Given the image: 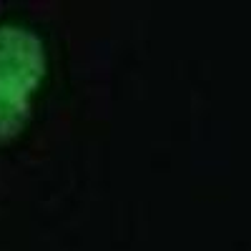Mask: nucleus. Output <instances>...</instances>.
<instances>
[{
  "label": "nucleus",
  "mask_w": 251,
  "mask_h": 251,
  "mask_svg": "<svg viewBox=\"0 0 251 251\" xmlns=\"http://www.w3.org/2000/svg\"><path fill=\"white\" fill-rule=\"evenodd\" d=\"M46 75V48L25 28H0V78L33 93Z\"/></svg>",
  "instance_id": "1"
},
{
  "label": "nucleus",
  "mask_w": 251,
  "mask_h": 251,
  "mask_svg": "<svg viewBox=\"0 0 251 251\" xmlns=\"http://www.w3.org/2000/svg\"><path fill=\"white\" fill-rule=\"evenodd\" d=\"M30 116V93L0 78V143L15 138Z\"/></svg>",
  "instance_id": "2"
}]
</instances>
